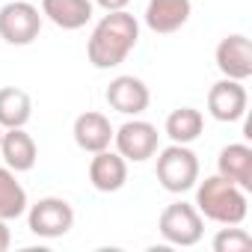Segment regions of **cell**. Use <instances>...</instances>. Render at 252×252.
<instances>
[{
  "mask_svg": "<svg viewBox=\"0 0 252 252\" xmlns=\"http://www.w3.org/2000/svg\"><path fill=\"white\" fill-rule=\"evenodd\" d=\"M71 134H74L77 149L95 155V152L110 149V143H113V125H110V119L104 113L89 110V113H80L74 119V131Z\"/></svg>",
  "mask_w": 252,
  "mask_h": 252,
  "instance_id": "12",
  "label": "cell"
},
{
  "mask_svg": "<svg viewBox=\"0 0 252 252\" xmlns=\"http://www.w3.org/2000/svg\"><path fill=\"white\" fill-rule=\"evenodd\" d=\"M155 175H158V181H160L163 190H169V193H187L199 181V158L193 155V149H187L181 143H172V146H166L158 155Z\"/></svg>",
  "mask_w": 252,
  "mask_h": 252,
  "instance_id": "3",
  "label": "cell"
},
{
  "mask_svg": "<svg viewBox=\"0 0 252 252\" xmlns=\"http://www.w3.org/2000/svg\"><path fill=\"white\" fill-rule=\"evenodd\" d=\"M42 30V15L27 0H12L0 6V39L6 45H33Z\"/></svg>",
  "mask_w": 252,
  "mask_h": 252,
  "instance_id": "5",
  "label": "cell"
},
{
  "mask_svg": "<svg viewBox=\"0 0 252 252\" xmlns=\"http://www.w3.org/2000/svg\"><path fill=\"white\" fill-rule=\"evenodd\" d=\"M0 137H3V128H0Z\"/></svg>",
  "mask_w": 252,
  "mask_h": 252,
  "instance_id": "23",
  "label": "cell"
},
{
  "mask_svg": "<svg viewBox=\"0 0 252 252\" xmlns=\"http://www.w3.org/2000/svg\"><path fill=\"white\" fill-rule=\"evenodd\" d=\"M9 243H12V231H9L6 220H0V252H6V249H9Z\"/></svg>",
  "mask_w": 252,
  "mask_h": 252,
  "instance_id": "22",
  "label": "cell"
},
{
  "mask_svg": "<svg viewBox=\"0 0 252 252\" xmlns=\"http://www.w3.org/2000/svg\"><path fill=\"white\" fill-rule=\"evenodd\" d=\"M89 181L98 193H116L128 181V160L119 152H95L92 163H89Z\"/></svg>",
  "mask_w": 252,
  "mask_h": 252,
  "instance_id": "11",
  "label": "cell"
},
{
  "mask_svg": "<svg viewBox=\"0 0 252 252\" xmlns=\"http://www.w3.org/2000/svg\"><path fill=\"white\" fill-rule=\"evenodd\" d=\"M252 246V234L234 225H225L214 237V252H246Z\"/></svg>",
  "mask_w": 252,
  "mask_h": 252,
  "instance_id": "20",
  "label": "cell"
},
{
  "mask_svg": "<svg viewBox=\"0 0 252 252\" xmlns=\"http://www.w3.org/2000/svg\"><path fill=\"white\" fill-rule=\"evenodd\" d=\"M33 116V101L24 89L18 86H3L0 89V128H24Z\"/></svg>",
  "mask_w": 252,
  "mask_h": 252,
  "instance_id": "17",
  "label": "cell"
},
{
  "mask_svg": "<svg viewBox=\"0 0 252 252\" xmlns=\"http://www.w3.org/2000/svg\"><path fill=\"white\" fill-rule=\"evenodd\" d=\"M193 12V3L190 0H149V6H146V27L152 33H175L187 24Z\"/></svg>",
  "mask_w": 252,
  "mask_h": 252,
  "instance_id": "13",
  "label": "cell"
},
{
  "mask_svg": "<svg viewBox=\"0 0 252 252\" xmlns=\"http://www.w3.org/2000/svg\"><path fill=\"white\" fill-rule=\"evenodd\" d=\"M27 225L36 237H63L71 231L74 225V208L65 202V199H57V196H45L39 199L36 205H30L27 211Z\"/></svg>",
  "mask_w": 252,
  "mask_h": 252,
  "instance_id": "6",
  "label": "cell"
},
{
  "mask_svg": "<svg viewBox=\"0 0 252 252\" xmlns=\"http://www.w3.org/2000/svg\"><path fill=\"white\" fill-rule=\"evenodd\" d=\"M27 214V190L9 166H0V220H18Z\"/></svg>",
  "mask_w": 252,
  "mask_h": 252,
  "instance_id": "19",
  "label": "cell"
},
{
  "mask_svg": "<svg viewBox=\"0 0 252 252\" xmlns=\"http://www.w3.org/2000/svg\"><path fill=\"white\" fill-rule=\"evenodd\" d=\"M160 234L166 243L172 246H196L205 234V220L196 211V205L190 202H172L163 208L160 222H158Z\"/></svg>",
  "mask_w": 252,
  "mask_h": 252,
  "instance_id": "4",
  "label": "cell"
},
{
  "mask_svg": "<svg viewBox=\"0 0 252 252\" xmlns=\"http://www.w3.org/2000/svg\"><path fill=\"white\" fill-rule=\"evenodd\" d=\"M217 169L222 178L234 181L237 187H243L246 193L252 190V149L246 143H231L220 152L217 158Z\"/></svg>",
  "mask_w": 252,
  "mask_h": 252,
  "instance_id": "16",
  "label": "cell"
},
{
  "mask_svg": "<svg viewBox=\"0 0 252 252\" xmlns=\"http://www.w3.org/2000/svg\"><path fill=\"white\" fill-rule=\"evenodd\" d=\"M137 42H140V21L131 12H125V9L107 12L89 36L86 57L95 68H116L128 60Z\"/></svg>",
  "mask_w": 252,
  "mask_h": 252,
  "instance_id": "1",
  "label": "cell"
},
{
  "mask_svg": "<svg viewBox=\"0 0 252 252\" xmlns=\"http://www.w3.org/2000/svg\"><path fill=\"white\" fill-rule=\"evenodd\" d=\"M196 184H199L196 187V211L205 220H214L220 225H240L246 220L249 199H246L243 187L222 178L220 172L205 181H196Z\"/></svg>",
  "mask_w": 252,
  "mask_h": 252,
  "instance_id": "2",
  "label": "cell"
},
{
  "mask_svg": "<svg viewBox=\"0 0 252 252\" xmlns=\"http://www.w3.org/2000/svg\"><path fill=\"white\" fill-rule=\"evenodd\" d=\"M92 3H98L101 9H107V12H119V9H125L131 3V0H92Z\"/></svg>",
  "mask_w": 252,
  "mask_h": 252,
  "instance_id": "21",
  "label": "cell"
},
{
  "mask_svg": "<svg viewBox=\"0 0 252 252\" xmlns=\"http://www.w3.org/2000/svg\"><path fill=\"white\" fill-rule=\"evenodd\" d=\"M113 143H116V152L131 160V163H143L149 158L158 155V143H160V134L155 125L143 122V119H134V122H125L119 131H113Z\"/></svg>",
  "mask_w": 252,
  "mask_h": 252,
  "instance_id": "7",
  "label": "cell"
},
{
  "mask_svg": "<svg viewBox=\"0 0 252 252\" xmlns=\"http://www.w3.org/2000/svg\"><path fill=\"white\" fill-rule=\"evenodd\" d=\"M246 104H249V95L243 83L231 77L217 80L208 92V113L217 122H240L246 116Z\"/></svg>",
  "mask_w": 252,
  "mask_h": 252,
  "instance_id": "8",
  "label": "cell"
},
{
  "mask_svg": "<svg viewBox=\"0 0 252 252\" xmlns=\"http://www.w3.org/2000/svg\"><path fill=\"white\" fill-rule=\"evenodd\" d=\"M217 68L222 77L231 80H249L252 77V42L243 33H231L217 45Z\"/></svg>",
  "mask_w": 252,
  "mask_h": 252,
  "instance_id": "10",
  "label": "cell"
},
{
  "mask_svg": "<svg viewBox=\"0 0 252 252\" xmlns=\"http://www.w3.org/2000/svg\"><path fill=\"white\" fill-rule=\"evenodd\" d=\"M202 128H205V116L196 107H178L166 116V137L172 143L190 146L193 140L202 137Z\"/></svg>",
  "mask_w": 252,
  "mask_h": 252,
  "instance_id": "18",
  "label": "cell"
},
{
  "mask_svg": "<svg viewBox=\"0 0 252 252\" xmlns=\"http://www.w3.org/2000/svg\"><path fill=\"white\" fill-rule=\"evenodd\" d=\"M92 0H42V15L60 30H80L92 21Z\"/></svg>",
  "mask_w": 252,
  "mask_h": 252,
  "instance_id": "15",
  "label": "cell"
},
{
  "mask_svg": "<svg viewBox=\"0 0 252 252\" xmlns=\"http://www.w3.org/2000/svg\"><path fill=\"white\" fill-rule=\"evenodd\" d=\"M0 155H3V160L12 172H30L39 160L36 140L24 128H6L3 131V137H0Z\"/></svg>",
  "mask_w": 252,
  "mask_h": 252,
  "instance_id": "14",
  "label": "cell"
},
{
  "mask_svg": "<svg viewBox=\"0 0 252 252\" xmlns=\"http://www.w3.org/2000/svg\"><path fill=\"white\" fill-rule=\"evenodd\" d=\"M152 101L149 86L134 74H119L107 86V104L122 116H140Z\"/></svg>",
  "mask_w": 252,
  "mask_h": 252,
  "instance_id": "9",
  "label": "cell"
}]
</instances>
